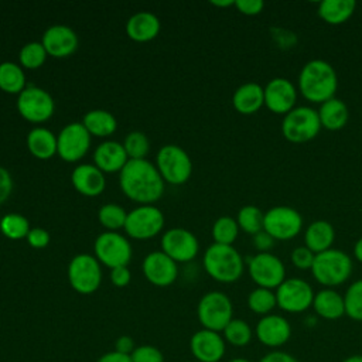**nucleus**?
Masks as SVG:
<instances>
[{"label":"nucleus","mask_w":362,"mask_h":362,"mask_svg":"<svg viewBox=\"0 0 362 362\" xmlns=\"http://www.w3.org/2000/svg\"><path fill=\"white\" fill-rule=\"evenodd\" d=\"M297 89L308 102L321 105L334 98L338 89L335 68L325 59H310L300 69Z\"/></svg>","instance_id":"f03ea898"},{"label":"nucleus","mask_w":362,"mask_h":362,"mask_svg":"<svg viewBox=\"0 0 362 362\" xmlns=\"http://www.w3.org/2000/svg\"><path fill=\"white\" fill-rule=\"evenodd\" d=\"M194 362H197V361H194Z\"/></svg>","instance_id":"bf43d9fd"},{"label":"nucleus","mask_w":362,"mask_h":362,"mask_svg":"<svg viewBox=\"0 0 362 362\" xmlns=\"http://www.w3.org/2000/svg\"><path fill=\"white\" fill-rule=\"evenodd\" d=\"M141 269L146 279L158 287H167L173 284L178 274L177 262H174L163 250L148 253L143 260Z\"/></svg>","instance_id":"aec40b11"},{"label":"nucleus","mask_w":362,"mask_h":362,"mask_svg":"<svg viewBox=\"0 0 362 362\" xmlns=\"http://www.w3.org/2000/svg\"><path fill=\"white\" fill-rule=\"evenodd\" d=\"M71 180L75 189L86 197H96L106 187L105 174L95 164H79L72 171Z\"/></svg>","instance_id":"4be33fe9"},{"label":"nucleus","mask_w":362,"mask_h":362,"mask_svg":"<svg viewBox=\"0 0 362 362\" xmlns=\"http://www.w3.org/2000/svg\"><path fill=\"white\" fill-rule=\"evenodd\" d=\"M263 92L264 106L276 115H286L296 107L298 89L287 78L276 76L270 79L263 86Z\"/></svg>","instance_id":"dca6fc26"},{"label":"nucleus","mask_w":362,"mask_h":362,"mask_svg":"<svg viewBox=\"0 0 362 362\" xmlns=\"http://www.w3.org/2000/svg\"><path fill=\"white\" fill-rule=\"evenodd\" d=\"M235 7L245 16H256L264 7L263 0H235Z\"/></svg>","instance_id":"a18cd8bd"},{"label":"nucleus","mask_w":362,"mask_h":362,"mask_svg":"<svg viewBox=\"0 0 362 362\" xmlns=\"http://www.w3.org/2000/svg\"><path fill=\"white\" fill-rule=\"evenodd\" d=\"M263 218H264V212L259 206L245 205L239 209L236 222L239 225V229L253 236L257 232L263 230Z\"/></svg>","instance_id":"f704fd0d"},{"label":"nucleus","mask_w":362,"mask_h":362,"mask_svg":"<svg viewBox=\"0 0 362 362\" xmlns=\"http://www.w3.org/2000/svg\"><path fill=\"white\" fill-rule=\"evenodd\" d=\"M314 257H315V253L311 252L307 246H297L296 249H293L290 255L291 263L300 270H307V269L311 270Z\"/></svg>","instance_id":"37998d69"},{"label":"nucleus","mask_w":362,"mask_h":362,"mask_svg":"<svg viewBox=\"0 0 362 362\" xmlns=\"http://www.w3.org/2000/svg\"><path fill=\"white\" fill-rule=\"evenodd\" d=\"M48 55L55 58H64L71 55L78 47L76 33L64 24H54L48 27L41 40Z\"/></svg>","instance_id":"412c9836"},{"label":"nucleus","mask_w":362,"mask_h":362,"mask_svg":"<svg viewBox=\"0 0 362 362\" xmlns=\"http://www.w3.org/2000/svg\"><path fill=\"white\" fill-rule=\"evenodd\" d=\"M335 239L334 226L324 219L313 221L304 233V246H307L311 252L321 253L332 247Z\"/></svg>","instance_id":"cd10ccee"},{"label":"nucleus","mask_w":362,"mask_h":362,"mask_svg":"<svg viewBox=\"0 0 362 362\" xmlns=\"http://www.w3.org/2000/svg\"><path fill=\"white\" fill-rule=\"evenodd\" d=\"M95 165L103 173H120L129 161L127 153L122 143L107 140L100 143L93 153Z\"/></svg>","instance_id":"5701e85b"},{"label":"nucleus","mask_w":362,"mask_h":362,"mask_svg":"<svg viewBox=\"0 0 362 362\" xmlns=\"http://www.w3.org/2000/svg\"><path fill=\"white\" fill-rule=\"evenodd\" d=\"M341 362H362V354H355V355H349L345 359H342Z\"/></svg>","instance_id":"6e6d98bb"},{"label":"nucleus","mask_w":362,"mask_h":362,"mask_svg":"<svg viewBox=\"0 0 362 362\" xmlns=\"http://www.w3.org/2000/svg\"><path fill=\"white\" fill-rule=\"evenodd\" d=\"M134 341L133 338H130L129 335H120L116 341H115V351L124 354V355H132V352L134 351Z\"/></svg>","instance_id":"3c124183"},{"label":"nucleus","mask_w":362,"mask_h":362,"mask_svg":"<svg viewBox=\"0 0 362 362\" xmlns=\"http://www.w3.org/2000/svg\"><path fill=\"white\" fill-rule=\"evenodd\" d=\"M239 233V225L232 216H219L212 225V238L215 243L232 245Z\"/></svg>","instance_id":"e433bc0d"},{"label":"nucleus","mask_w":362,"mask_h":362,"mask_svg":"<svg viewBox=\"0 0 362 362\" xmlns=\"http://www.w3.org/2000/svg\"><path fill=\"white\" fill-rule=\"evenodd\" d=\"M345 315L354 321H362V279L351 283L344 294Z\"/></svg>","instance_id":"58836bf2"},{"label":"nucleus","mask_w":362,"mask_h":362,"mask_svg":"<svg viewBox=\"0 0 362 362\" xmlns=\"http://www.w3.org/2000/svg\"><path fill=\"white\" fill-rule=\"evenodd\" d=\"M354 257L359 262V263H362V236L355 242V245H354Z\"/></svg>","instance_id":"864d4df0"},{"label":"nucleus","mask_w":362,"mask_h":362,"mask_svg":"<svg viewBox=\"0 0 362 362\" xmlns=\"http://www.w3.org/2000/svg\"><path fill=\"white\" fill-rule=\"evenodd\" d=\"M247 307L252 313L260 317L272 314V311L277 307L274 290L263 287L253 288L247 296Z\"/></svg>","instance_id":"72a5a7b5"},{"label":"nucleus","mask_w":362,"mask_h":362,"mask_svg":"<svg viewBox=\"0 0 362 362\" xmlns=\"http://www.w3.org/2000/svg\"><path fill=\"white\" fill-rule=\"evenodd\" d=\"M164 226V215L154 205H140L127 214L124 230L134 239H150Z\"/></svg>","instance_id":"4468645a"},{"label":"nucleus","mask_w":362,"mask_h":362,"mask_svg":"<svg viewBox=\"0 0 362 362\" xmlns=\"http://www.w3.org/2000/svg\"><path fill=\"white\" fill-rule=\"evenodd\" d=\"M13 191V178L4 167L0 165V204H3Z\"/></svg>","instance_id":"49530a36"},{"label":"nucleus","mask_w":362,"mask_h":362,"mask_svg":"<svg viewBox=\"0 0 362 362\" xmlns=\"http://www.w3.org/2000/svg\"><path fill=\"white\" fill-rule=\"evenodd\" d=\"M27 147L37 158L47 160L57 153V137L49 129L38 126L28 132Z\"/></svg>","instance_id":"c85d7f7f"},{"label":"nucleus","mask_w":362,"mask_h":362,"mask_svg":"<svg viewBox=\"0 0 362 362\" xmlns=\"http://www.w3.org/2000/svg\"><path fill=\"white\" fill-rule=\"evenodd\" d=\"M228 362H252V361H249L246 358H233V359H230Z\"/></svg>","instance_id":"4d7b16f0"},{"label":"nucleus","mask_w":362,"mask_h":362,"mask_svg":"<svg viewBox=\"0 0 362 362\" xmlns=\"http://www.w3.org/2000/svg\"><path fill=\"white\" fill-rule=\"evenodd\" d=\"M352 260L339 249H328L317 253L311 267L313 277L325 288H334L345 283L352 274Z\"/></svg>","instance_id":"20e7f679"},{"label":"nucleus","mask_w":362,"mask_h":362,"mask_svg":"<svg viewBox=\"0 0 362 362\" xmlns=\"http://www.w3.org/2000/svg\"><path fill=\"white\" fill-rule=\"evenodd\" d=\"M315 314L324 320L335 321L345 315L344 296L335 288H321L314 294L313 305Z\"/></svg>","instance_id":"393cba45"},{"label":"nucleus","mask_w":362,"mask_h":362,"mask_svg":"<svg viewBox=\"0 0 362 362\" xmlns=\"http://www.w3.org/2000/svg\"><path fill=\"white\" fill-rule=\"evenodd\" d=\"M130 279H132V274H130V270L127 269V266L110 269V280L116 287L127 286L130 283Z\"/></svg>","instance_id":"de8ad7c7"},{"label":"nucleus","mask_w":362,"mask_h":362,"mask_svg":"<svg viewBox=\"0 0 362 362\" xmlns=\"http://www.w3.org/2000/svg\"><path fill=\"white\" fill-rule=\"evenodd\" d=\"M259 362H298V359L286 351L272 349L270 352L263 355Z\"/></svg>","instance_id":"8fccbe9b"},{"label":"nucleus","mask_w":362,"mask_h":362,"mask_svg":"<svg viewBox=\"0 0 362 362\" xmlns=\"http://www.w3.org/2000/svg\"><path fill=\"white\" fill-rule=\"evenodd\" d=\"M355 8V0H322L318 4V16L331 25H339L352 17Z\"/></svg>","instance_id":"c756f323"},{"label":"nucleus","mask_w":362,"mask_h":362,"mask_svg":"<svg viewBox=\"0 0 362 362\" xmlns=\"http://www.w3.org/2000/svg\"><path fill=\"white\" fill-rule=\"evenodd\" d=\"M17 109L28 122L40 123L52 116L55 103L52 96L45 89L28 85L18 93Z\"/></svg>","instance_id":"f8f14e48"},{"label":"nucleus","mask_w":362,"mask_h":362,"mask_svg":"<svg viewBox=\"0 0 362 362\" xmlns=\"http://www.w3.org/2000/svg\"><path fill=\"white\" fill-rule=\"evenodd\" d=\"M99 222L109 230L116 232L120 228H124L127 212L117 204H105L99 208L98 212Z\"/></svg>","instance_id":"4c0bfd02"},{"label":"nucleus","mask_w":362,"mask_h":362,"mask_svg":"<svg viewBox=\"0 0 362 362\" xmlns=\"http://www.w3.org/2000/svg\"><path fill=\"white\" fill-rule=\"evenodd\" d=\"M274 242L276 240L266 230H260L256 235H253V246L257 249V253L270 252Z\"/></svg>","instance_id":"09e8293b"},{"label":"nucleus","mask_w":362,"mask_h":362,"mask_svg":"<svg viewBox=\"0 0 362 362\" xmlns=\"http://www.w3.org/2000/svg\"><path fill=\"white\" fill-rule=\"evenodd\" d=\"M211 4L218 7H229V6H235V0H211Z\"/></svg>","instance_id":"5fc2aeb1"},{"label":"nucleus","mask_w":362,"mask_h":362,"mask_svg":"<svg viewBox=\"0 0 362 362\" xmlns=\"http://www.w3.org/2000/svg\"><path fill=\"white\" fill-rule=\"evenodd\" d=\"M126 197L144 205L156 202L164 192V180L157 167L146 158L129 160L119 174Z\"/></svg>","instance_id":"f257e3e1"},{"label":"nucleus","mask_w":362,"mask_h":362,"mask_svg":"<svg viewBox=\"0 0 362 362\" xmlns=\"http://www.w3.org/2000/svg\"><path fill=\"white\" fill-rule=\"evenodd\" d=\"M253 335H255V329H252L249 322H246L242 318H232L222 331V337L225 342L236 348H243L249 345Z\"/></svg>","instance_id":"473e14b6"},{"label":"nucleus","mask_w":362,"mask_h":362,"mask_svg":"<svg viewBox=\"0 0 362 362\" xmlns=\"http://www.w3.org/2000/svg\"><path fill=\"white\" fill-rule=\"evenodd\" d=\"M161 249L174 262H188L197 256L199 243L188 229L171 228L161 238Z\"/></svg>","instance_id":"a211bd4d"},{"label":"nucleus","mask_w":362,"mask_h":362,"mask_svg":"<svg viewBox=\"0 0 362 362\" xmlns=\"http://www.w3.org/2000/svg\"><path fill=\"white\" fill-rule=\"evenodd\" d=\"M90 146V133L83 123L72 122L62 127L57 136V153L62 160L74 163L85 156Z\"/></svg>","instance_id":"2eb2a0df"},{"label":"nucleus","mask_w":362,"mask_h":362,"mask_svg":"<svg viewBox=\"0 0 362 362\" xmlns=\"http://www.w3.org/2000/svg\"><path fill=\"white\" fill-rule=\"evenodd\" d=\"M249 274L257 287L276 290L286 280V267L274 253L260 252L249 259Z\"/></svg>","instance_id":"9b49d317"},{"label":"nucleus","mask_w":362,"mask_h":362,"mask_svg":"<svg viewBox=\"0 0 362 362\" xmlns=\"http://www.w3.org/2000/svg\"><path fill=\"white\" fill-rule=\"evenodd\" d=\"M30 229L31 228L28 219L21 214L11 212L4 215L0 221V230L3 232V235H6V238L13 240L27 238Z\"/></svg>","instance_id":"c9c22d12"},{"label":"nucleus","mask_w":362,"mask_h":362,"mask_svg":"<svg viewBox=\"0 0 362 362\" xmlns=\"http://www.w3.org/2000/svg\"><path fill=\"white\" fill-rule=\"evenodd\" d=\"M0 221H1V218H0Z\"/></svg>","instance_id":"13d9d810"},{"label":"nucleus","mask_w":362,"mask_h":362,"mask_svg":"<svg viewBox=\"0 0 362 362\" xmlns=\"http://www.w3.org/2000/svg\"><path fill=\"white\" fill-rule=\"evenodd\" d=\"M71 287L81 294H92L102 283V270L96 257L88 253L76 255L68 264Z\"/></svg>","instance_id":"1a4fd4ad"},{"label":"nucleus","mask_w":362,"mask_h":362,"mask_svg":"<svg viewBox=\"0 0 362 362\" xmlns=\"http://www.w3.org/2000/svg\"><path fill=\"white\" fill-rule=\"evenodd\" d=\"M197 317L202 328L222 332L233 318L232 301L222 291H208L198 301Z\"/></svg>","instance_id":"423d86ee"},{"label":"nucleus","mask_w":362,"mask_h":362,"mask_svg":"<svg viewBox=\"0 0 362 362\" xmlns=\"http://www.w3.org/2000/svg\"><path fill=\"white\" fill-rule=\"evenodd\" d=\"M25 239L28 240V243L33 247L41 249V247H45L49 243L51 236H49L48 230H45L44 228H31Z\"/></svg>","instance_id":"c03bdc74"},{"label":"nucleus","mask_w":362,"mask_h":362,"mask_svg":"<svg viewBox=\"0 0 362 362\" xmlns=\"http://www.w3.org/2000/svg\"><path fill=\"white\" fill-rule=\"evenodd\" d=\"M318 112L311 106H296L284 115L281 133L291 143H307L315 139L321 130Z\"/></svg>","instance_id":"39448f33"},{"label":"nucleus","mask_w":362,"mask_h":362,"mask_svg":"<svg viewBox=\"0 0 362 362\" xmlns=\"http://www.w3.org/2000/svg\"><path fill=\"white\" fill-rule=\"evenodd\" d=\"M130 359L132 362H164V355L157 346L144 344L134 348Z\"/></svg>","instance_id":"79ce46f5"},{"label":"nucleus","mask_w":362,"mask_h":362,"mask_svg":"<svg viewBox=\"0 0 362 362\" xmlns=\"http://www.w3.org/2000/svg\"><path fill=\"white\" fill-rule=\"evenodd\" d=\"M274 293L277 307L288 314H300L308 310L315 294L311 284L300 277L286 279Z\"/></svg>","instance_id":"9d476101"},{"label":"nucleus","mask_w":362,"mask_h":362,"mask_svg":"<svg viewBox=\"0 0 362 362\" xmlns=\"http://www.w3.org/2000/svg\"><path fill=\"white\" fill-rule=\"evenodd\" d=\"M303 229L301 214L288 205H276L264 212L263 230L274 240H290Z\"/></svg>","instance_id":"6e6552de"},{"label":"nucleus","mask_w":362,"mask_h":362,"mask_svg":"<svg viewBox=\"0 0 362 362\" xmlns=\"http://www.w3.org/2000/svg\"><path fill=\"white\" fill-rule=\"evenodd\" d=\"M96 362H132V359H130V355H124L113 349V351L105 352L102 356H99Z\"/></svg>","instance_id":"603ef678"},{"label":"nucleus","mask_w":362,"mask_h":362,"mask_svg":"<svg viewBox=\"0 0 362 362\" xmlns=\"http://www.w3.org/2000/svg\"><path fill=\"white\" fill-rule=\"evenodd\" d=\"M317 112L321 127L331 132L341 130L349 120V109L346 103L335 96L322 102Z\"/></svg>","instance_id":"a878e982"},{"label":"nucleus","mask_w":362,"mask_h":362,"mask_svg":"<svg viewBox=\"0 0 362 362\" xmlns=\"http://www.w3.org/2000/svg\"><path fill=\"white\" fill-rule=\"evenodd\" d=\"M233 107L242 115H253L264 106L263 86L257 82H246L238 86L232 95Z\"/></svg>","instance_id":"b1692460"},{"label":"nucleus","mask_w":362,"mask_h":362,"mask_svg":"<svg viewBox=\"0 0 362 362\" xmlns=\"http://www.w3.org/2000/svg\"><path fill=\"white\" fill-rule=\"evenodd\" d=\"M189 351L197 362H219L226 352L221 332L201 328L189 338Z\"/></svg>","instance_id":"f3484780"},{"label":"nucleus","mask_w":362,"mask_h":362,"mask_svg":"<svg viewBox=\"0 0 362 362\" xmlns=\"http://www.w3.org/2000/svg\"><path fill=\"white\" fill-rule=\"evenodd\" d=\"M123 147L127 153L129 160H139V158H144L146 154L148 153L150 148V143L147 136L143 132H130L124 141H123Z\"/></svg>","instance_id":"a19ab883"},{"label":"nucleus","mask_w":362,"mask_h":362,"mask_svg":"<svg viewBox=\"0 0 362 362\" xmlns=\"http://www.w3.org/2000/svg\"><path fill=\"white\" fill-rule=\"evenodd\" d=\"M25 88L23 68L11 61L0 64V89L7 93H20Z\"/></svg>","instance_id":"2f4dec72"},{"label":"nucleus","mask_w":362,"mask_h":362,"mask_svg":"<svg viewBox=\"0 0 362 362\" xmlns=\"http://www.w3.org/2000/svg\"><path fill=\"white\" fill-rule=\"evenodd\" d=\"M160 31V20L151 11H139L126 23V33L134 41H150Z\"/></svg>","instance_id":"bb28decb"},{"label":"nucleus","mask_w":362,"mask_h":362,"mask_svg":"<svg viewBox=\"0 0 362 362\" xmlns=\"http://www.w3.org/2000/svg\"><path fill=\"white\" fill-rule=\"evenodd\" d=\"M255 337L262 345L279 349L288 342L291 337V325L286 317L272 313L260 317L255 327Z\"/></svg>","instance_id":"6ab92c4d"},{"label":"nucleus","mask_w":362,"mask_h":362,"mask_svg":"<svg viewBox=\"0 0 362 362\" xmlns=\"http://www.w3.org/2000/svg\"><path fill=\"white\" fill-rule=\"evenodd\" d=\"M157 170L164 181L170 184H184L192 173V161L188 153L177 144H165L157 153Z\"/></svg>","instance_id":"0eeeda50"},{"label":"nucleus","mask_w":362,"mask_h":362,"mask_svg":"<svg viewBox=\"0 0 362 362\" xmlns=\"http://www.w3.org/2000/svg\"><path fill=\"white\" fill-rule=\"evenodd\" d=\"M47 55L48 54L44 48L42 42L30 41V42H27L21 47L20 54H18V59H20L23 66H25L28 69H35V68H38L44 64Z\"/></svg>","instance_id":"ea45409f"},{"label":"nucleus","mask_w":362,"mask_h":362,"mask_svg":"<svg viewBox=\"0 0 362 362\" xmlns=\"http://www.w3.org/2000/svg\"><path fill=\"white\" fill-rule=\"evenodd\" d=\"M95 253L96 259L110 269L127 266L132 259V245L123 235L106 230L96 238Z\"/></svg>","instance_id":"ddd939ff"},{"label":"nucleus","mask_w":362,"mask_h":362,"mask_svg":"<svg viewBox=\"0 0 362 362\" xmlns=\"http://www.w3.org/2000/svg\"><path fill=\"white\" fill-rule=\"evenodd\" d=\"M82 123L90 134L99 137L112 134L117 127L116 117L109 110L103 109L89 110L88 113H85Z\"/></svg>","instance_id":"7c9ffc66"},{"label":"nucleus","mask_w":362,"mask_h":362,"mask_svg":"<svg viewBox=\"0 0 362 362\" xmlns=\"http://www.w3.org/2000/svg\"><path fill=\"white\" fill-rule=\"evenodd\" d=\"M206 273L221 283H233L243 274V257L232 245L212 243L204 253Z\"/></svg>","instance_id":"7ed1b4c3"}]
</instances>
